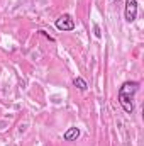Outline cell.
<instances>
[{
    "label": "cell",
    "mask_w": 144,
    "mask_h": 146,
    "mask_svg": "<svg viewBox=\"0 0 144 146\" xmlns=\"http://www.w3.org/2000/svg\"><path fill=\"white\" fill-rule=\"evenodd\" d=\"M39 33H41L42 36H46V37H48V39H49V41H54V37H53V36H49V34H48L46 31H39Z\"/></svg>",
    "instance_id": "7"
},
{
    "label": "cell",
    "mask_w": 144,
    "mask_h": 146,
    "mask_svg": "<svg viewBox=\"0 0 144 146\" xmlns=\"http://www.w3.org/2000/svg\"><path fill=\"white\" fill-rule=\"evenodd\" d=\"M93 33H95V36H97V37H102V33H100V26H98V24H95V26H93Z\"/></svg>",
    "instance_id": "6"
},
{
    "label": "cell",
    "mask_w": 144,
    "mask_h": 146,
    "mask_svg": "<svg viewBox=\"0 0 144 146\" xmlns=\"http://www.w3.org/2000/svg\"><path fill=\"white\" fill-rule=\"evenodd\" d=\"M80 138V129L78 127H70L65 134H63V139L65 141H76Z\"/></svg>",
    "instance_id": "4"
},
{
    "label": "cell",
    "mask_w": 144,
    "mask_h": 146,
    "mask_svg": "<svg viewBox=\"0 0 144 146\" xmlns=\"http://www.w3.org/2000/svg\"><path fill=\"white\" fill-rule=\"evenodd\" d=\"M115 2H119V0H115Z\"/></svg>",
    "instance_id": "8"
},
{
    "label": "cell",
    "mask_w": 144,
    "mask_h": 146,
    "mask_svg": "<svg viewBox=\"0 0 144 146\" xmlns=\"http://www.w3.org/2000/svg\"><path fill=\"white\" fill-rule=\"evenodd\" d=\"M139 88V83L137 82H126L122 83V87L119 88V104L120 107L126 110L127 114H132L134 112V95Z\"/></svg>",
    "instance_id": "1"
},
{
    "label": "cell",
    "mask_w": 144,
    "mask_h": 146,
    "mask_svg": "<svg viewBox=\"0 0 144 146\" xmlns=\"http://www.w3.org/2000/svg\"><path fill=\"white\" fill-rule=\"evenodd\" d=\"M126 21L134 22L137 17V0H126V10H124Z\"/></svg>",
    "instance_id": "3"
},
{
    "label": "cell",
    "mask_w": 144,
    "mask_h": 146,
    "mask_svg": "<svg viewBox=\"0 0 144 146\" xmlns=\"http://www.w3.org/2000/svg\"><path fill=\"white\" fill-rule=\"evenodd\" d=\"M73 85H75L78 90H81V92H83V90H87V87H88V85H87V82H85L81 76H76V78L73 80Z\"/></svg>",
    "instance_id": "5"
},
{
    "label": "cell",
    "mask_w": 144,
    "mask_h": 146,
    "mask_svg": "<svg viewBox=\"0 0 144 146\" xmlns=\"http://www.w3.org/2000/svg\"><path fill=\"white\" fill-rule=\"evenodd\" d=\"M56 29L59 31H73L75 29V21L70 14H63L61 17L56 19Z\"/></svg>",
    "instance_id": "2"
}]
</instances>
